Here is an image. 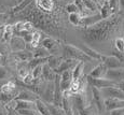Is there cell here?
Instances as JSON below:
<instances>
[{"label":"cell","instance_id":"ac0fdd59","mask_svg":"<svg viewBox=\"0 0 124 115\" xmlns=\"http://www.w3.org/2000/svg\"><path fill=\"white\" fill-rule=\"evenodd\" d=\"M36 3L40 9L43 11L51 12L54 8V1L53 0H36Z\"/></svg>","mask_w":124,"mask_h":115},{"label":"cell","instance_id":"44dd1931","mask_svg":"<svg viewBox=\"0 0 124 115\" xmlns=\"http://www.w3.org/2000/svg\"><path fill=\"white\" fill-rule=\"evenodd\" d=\"M15 83L13 81H9L6 84H3L1 87V93L3 95H13L14 90H15Z\"/></svg>","mask_w":124,"mask_h":115},{"label":"cell","instance_id":"4fadbf2b","mask_svg":"<svg viewBox=\"0 0 124 115\" xmlns=\"http://www.w3.org/2000/svg\"><path fill=\"white\" fill-rule=\"evenodd\" d=\"M42 76L44 80L50 81V82H54L57 76V74L55 73V71L51 68L47 64H44L42 67Z\"/></svg>","mask_w":124,"mask_h":115},{"label":"cell","instance_id":"7c38bea8","mask_svg":"<svg viewBox=\"0 0 124 115\" xmlns=\"http://www.w3.org/2000/svg\"><path fill=\"white\" fill-rule=\"evenodd\" d=\"M14 56H15V58L17 59L20 63H29L31 59H34V54H32L31 52L27 51V50L15 52Z\"/></svg>","mask_w":124,"mask_h":115},{"label":"cell","instance_id":"60d3db41","mask_svg":"<svg viewBox=\"0 0 124 115\" xmlns=\"http://www.w3.org/2000/svg\"><path fill=\"white\" fill-rule=\"evenodd\" d=\"M8 115H22V114H20L17 111H15V110H14V111L9 112V114H8Z\"/></svg>","mask_w":124,"mask_h":115},{"label":"cell","instance_id":"7a4b0ae2","mask_svg":"<svg viewBox=\"0 0 124 115\" xmlns=\"http://www.w3.org/2000/svg\"><path fill=\"white\" fill-rule=\"evenodd\" d=\"M90 87H91V92H92L93 102H94L95 107H96L97 112L101 113V112L106 111V109H105V97L101 94V90L94 87V86H90Z\"/></svg>","mask_w":124,"mask_h":115},{"label":"cell","instance_id":"7bdbcfd3","mask_svg":"<svg viewBox=\"0 0 124 115\" xmlns=\"http://www.w3.org/2000/svg\"><path fill=\"white\" fill-rule=\"evenodd\" d=\"M123 39H124V37H123Z\"/></svg>","mask_w":124,"mask_h":115},{"label":"cell","instance_id":"5b68a950","mask_svg":"<svg viewBox=\"0 0 124 115\" xmlns=\"http://www.w3.org/2000/svg\"><path fill=\"white\" fill-rule=\"evenodd\" d=\"M79 63V60H76V59H71V58H66L64 57L63 61L61 63V65L58 66V68L56 69L55 73L56 74H62L65 71H69V70H73V68L76 67V65Z\"/></svg>","mask_w":124,"mask_h":115},{"label":"cell","instance_id":"3957f363","mask_svg":"<svg viewBox=\"0 0 124 115\" xmlns=\"http://www.w3.org/2000/svg\"><path fill=\"white\" fill-rule=\"evenodd\" d=\"M87 82H89L90 86H94V87L98 88V89H104V88L107 87H112V86H116L118 84L113 81H110L106 78H102V79H92L87 76Z\"/></svg>","mask_w":124,"mask_h":115},{"label":"cell","instance_id":"83f0119b","mask_svg":"<svg viewBox=\"0 0 124 115\" xmlns=\"http://www.w3.org/2000/svg\"><path fill=\"white\" fill-rule=\"evenodd\" d=\"M114 46H116V50L118 52L124 54V39L123 38H116V41H114Z\"/></svg>","mask_w":124,"mask_h":115},{"label":"cell","instance_id":"7402d4cb","mask_svg":"<svg viewBox=\"0 0 124 115\" xmlns=\"http://www.w3.org/2000/svg\"><path fill=\"white\" fill-rule=\"evenodd\" d=\"M56 41L51 38H45V39L42 41V45L45 50H47L49 52H54L57 47V44H56Z\"/></svg>","mask_w":124,"mask_h":115},{"label":"cell","instance_id":"ba28073f","mask_svg":"<svg viewBox=\"0 0 124 115\" xmlns=\"http://www.w3.org/2000/svg\"><path fill=\"white\" fill-rule=\"evenodd\" d=\"M101 63H104L105 65H106V67L108 69H120V68H124V64L118 58V57L113 56V55H111V56H105L104 60H102Z\"/></svg>","mask_w":124,"mask_h":115},{"label":"cell","instance_id":"ffe728a7","mask_svg":"<svg viewBox=\"0 0 124 115\" xmlns=\"http://www.w3.org/2000/svg\"><path fill=\"white\" fill-rule=\"evenodd\" d=\"M83 3H84L85 9L90 10L93 13H97V11L101 10V7H99L98 2L94 1V0H82Z\"/></svg>","mask_w":124,"mask_h":115},{"label":"cell","instance_id":"ab89813d","mask_svg":"<svg viewBox=\"0 0 124 115\" xmlns=\"http://www.w3.org/2000/svg\"><path fill=\"white\" fill-rule=\"evenodd\" d=\"M8 114H9V112L7 110H3L0 108V115H8Z\"/></svg>","mask_w":124,"mask_h":115},{"label":"cell","instance_id":"836d02e7","mask_svg":"<svg viewBox=\"0 0 124 115\" xmlns=\"http://www.w3.org/2000/svg\"><path fill=\"white\" fill-rule=\"evenodd\" d=\"M32 28H34V27H32V24L29 23V22H27V23H24V25H23V31H25V32H31L32 31Z\"/></svg>","mask_w":124,"mask_h":115},{"label":"cell","instance_id":"d6a6232c","mask_svg":"<svg viewBox=\"0 0 124 115\" xmlns=\"http://www.w3.org/2000/svg\"><path fill=\"white\" fill-rule=\"evenodd\" d=\"M79 115H95V113L93 112V107L92 104H90L89 107L84 108L83 110H81L79 112Z\"/></svg>","mask_w":124,"mask_h":115},{"label":"cell","instance_id":"f546056e","mask_svg":"<svg viewBox=\"0 0 124 115\" xmlns=\"http://www.w3.org/2000/svg\"><path fill=\"white\" fill-rule=\"evenodd\" d=\"M40 40H41V36H40L39 32H35L32 33V40H31V46L36 49V47H38V45H39V42Z\"/></svg>","mask_w":124,"mask_h":115},{"label":"cell","instance_id":"74e56055","mask_svg":"<svg viewBox=\"0 0 124 115\" xmlns=\"http://www.w3.org/2000/svg\"><path fill=\"white\" fill-rule=\"evenodd\" d=\"M7 76V70L3 67H0V80H3Z\"/></svg>","mask_w":124,"mask_h":115},{"label":"cell","instance_id":"f35d334b","mask_svg":"<svg viewBox=\"0 0 124 115\" xmlns=\"http://www.w3.org/2000/svg\"><path fill=\"white\" fill-rule=\"evenodd\" d=\"M116 86H118V87L120 88V89L122 90V92H124V81H123V82L118 83V85H116Z\"/></svg>","mask_w":124,"mask_h":115},{"label":"cell","instance_id":"484cf974","mask_svg":"<svg viewBox=\"0 0 124 115\" xmlns=\"http://www.w3.org/2000/svg\"><path fill=\"white\" fill-rule=\"evenodd\" d=\"M17 72H18V75H20V78L22 79V80H24V79H25L26 76H27L28 74L30 73L29 72V67H28V65H27V66H24V63H23L22 66L18 67Z\"/></svg>","mask_w":124,"mask_h":115},{"label":"cell","instance_id":"6da1fadb","mask_svg":"<svg viewBox=\"0 0 124 115\" xmlns=\"http://www.w3.org/2000/svg\"><path fill=\"white\" fill-rule=\"evenodd\" d=\"M63 53H64V57H66V58L76 59V60H79V61H92L93 60L80 47H76V46H72V45H64Z\"/></svg>","mask_w":124,"mask_h":115},{"label":"cell","instance_id":"8992f818","mask_svg":"<svg viewBox=\"0 0 124 115\" xmlns=\"http://www.w3.org/2000/svg\"><path fill=\"white\" fill-rule=\"evenodd\" d=\"M106 79L110 81H113L116 84L123 82L124 81V68H120V69H108L106 73Z\"/></svg>","mask_w":124,"mask_h":115},{"label":"cell","instance_id":"d590c367","mask_svg":"<svg viewBox=\"0 0 124 115\" xmlns=\"http://www.w3.org/2000/svg\"><path fill=\"white\" fill-rule=\"evenodd\" d=\"M30 2V0H25V2H23V3H21L18 7H16V8H14V12H17V11H21L22 9H24L26 6H27L28 3Z\"/></svg>","mask_w":124,"mask_h":115},{"label":"cell","instance_id":"cb8c5ba5","mask_svg":"<svg viewBox=\"0 0 124 115\" xmlns=\"http://www.w3.org/2000/svg\"><path fill=\"white\" fill-rule=\"evenodd\" d=\"M68 20L70 22L71 25L79 26L81 24V21H82V16H81L80 13H71V14H69Z\"/></svg>","mask_w":124,"mask_h":115},{"label":"cell","instance_id":"8d00e7d4","mask_svg":"<svg viewBox=\"0 0 124 115\" xmlns=\"http://www.w3.org/2000/svg\"><path fill=\"white\" fill-rule=\"evenodd\" d=\"M108 115H124V108L118 109V110H113V111L109 112Z\"/></svg>","mask_w":124,"mask_h":115},{"label":"cell","instance_id":"4316f807","mask_svg":"<svg viewBox=\"0 0 124 115\" xmlns=\"http://www.w3.org/2000/svg\"><path fill=\"white\" fill-rule=\"evenodd\" d=\"M13 32H14V29H13V26L11 25H8L6 27V29H4L3 31V39L6 40V41H9V40L12 39V36H13Z\"/></svg>","mask_w":124,"mask_h":115},{"label":"cell","instance_id":"d4e9b609","mask_svg":"<svg viewBox=\"0 0 124 115\" xmlns=\"http://www.w3.org/2000/svg\"><path fill=\"white\" fill-rule=\"evenodd\" d=\"M47 107L50 109L51 115H66L65 111L63 110L62 107H57V105H54L53 103H51V104L47 103Z\"/></svg>","mask_w":124,"mask_h":115},{"label":"cell","instance_id":"5bb4252c","mask_svg":"<svg viewBox=\"0 0 124 115\" xmlns=\"http://www.w3.org/2000/svg\"><path fill=\"white\" fill-rule=\"evenodd\" d=\"M35 105H36V111L40 115H51L47 103H45L43 100H41L40 98L35 101Z\"/></svg>","mask_w":124,"mask_h":115},{"label":"cell","instance_id":"4dcf8cb0","mask_svg":"<svg viewBox=\"0 0 124 115\" xmlns=\"http://www.w3.org/2000/svg\"><path fill=\"white\" fill-rule=\"evenodd\" d=\"M42 67L43 66H38L36 67L34 70H31V75L34 78V80H38L42 74Z\"/></svg>","mask_w":124,"mask_h":115},{"label":"cell","instance_id":"d6986e66","mask_svg":"<svg viewBox=\"0 0 124 115\" xmlns=\"http://www.w3.org/2000/svg\"><path fill=\"white\" fill-rule=\"evenodd\" d=\"M62 108H63V110L65 111L66 115H75L73 114L75 110H73V105H72V102H71L70 98H63Z\"/></svg>","mask_w":124,"mask_h":115},{"label":"cell","instance_id":"52a82bcc","mask_svg":"<svg viewBox=\"0 0 124 115\" xmlns=\"http://www.w3.org/2000/svg\"><path fill=\"white\" fill-rule=\"evenodd\" d=\"M124 108V100L116 99V98H105V109L106 111L111 112L113 110Z\"/></svg>","mask_w":124,"mask_h":115},{"label":"cell","instance_id":"277c9868","mask_svg":"<svg viewBox=\"0 0 124 115\" xmlns=\"http://www.w3.org/2000/svg\"><path fill=\"white\" fill-rule=\"evenodd\" d=\"M101 90V94L105 98H116V99L124 100V92L120 89L118 86H112V87H107Z\"/></svg>","mask_w":124,"mask_h":115},{"label":"cell","instance_id":"f1b7e54d","mask_svg":"<svg viewBox=\"0 0 124 115\" xmlns=\"http://www.w3.org/2000/svg\"><path fill=\"white\" fill-rule=\"evenodd\" d=\"M49 51L45 50L43 47V50H37L35 53H34V58H42V57H49L51 55H49Z\"/></svg>","mask_w":124,"mask_h":115},{"label":"cell","instance_id":"e0dca14e","mask_svg":"<svg viewBox=\"0 0 124 115\" xmlns=\"http://www.w3.org/2000/svg\"><path fill=\"white\" fill-rule=\"evenodd\" d=\"M84 70V61H79L72 70V81H78L82 78Z\"/></svg>","mask_w":124,"mask_h":115},{"label":"cell","instance_id":"9c48e42d","mask_svg":"<svg viewBox=\"0 0 124 115\" xmlns=\"http://www.w3.org/2000/svg\"><path fill=\"white\" fill-rule=\"evenodd\" d=\"M71 83H72V70L65 71L61 74V89L62 92H66L69 89Z\"/></svg>","mask_w":124,"mask_h":115},{"label":"cell","instance_id":"b9f144b4","mask_svg":"<svg viewBox=\"0 0 124 115\" xmlns=\"http://www.w3.org/2000/svg\"><path fill=\"white\" fill-rule=\"evenodd\" d=\"M99 1H101V3H106V2L110 1V0H99Z\"/></svg>","mask_w":124,"mask_h":115},{"label":"cell","instance_id":"603a6c76","mask_svg":"<svg viewBox=\"0 0 124 115\" xmlns=\"http://www.w3.org/2000/svg\"><path fill=\"white\" fill-rule=\"evenodd\" d=\"M64 58L62 57H57V56H54V55H51L49 57V60H47V65L51 67L53 70H56L58 68V66L61 65V63L63 61Z\"/></svg>","mask_w":124,"mask_h":115},{"label":"cell","instance_id":"2e32d148","mask_svg":"<svg viewBox=\"0 0 124 115\" xmlns=\"http://www.w3.org/2000/svg\"><path fill=\"white\" fill-rule=\"evenodd\" d=\"M25 40L21 37H13L11 39V47L13 51L18 52L25 50Z\"/></svg>","mask_w":124,"mask_h":115},{"label":"cell","instance_id":"30bf717a","mask_svg":"<svg viewBox=\"0 0 124 115\" xmlns=\"http://www.w3.org/2000/svg\"><path fill=\"white\" fill-rule=\"evenodd\" d=\"M107 71H108V68L106 67V65L104 63H101L91 71L87 76H89V78H92V79H102L106 76Z\"/></svg>","mask_w":124,"mask_h":115},{"label":"cell","instance_id":"e575fe53","mask_svg":"<svg viewBox=\"0 0 124 115\" xmlns=\"http://www.w3.org/2000/svg\"><path fill=\"white\" fill-rule=\"evenodd\" d=\"M75 3H76V6L78 7V9H79V12H80V13H82V12L85 10L84 3H83L82 0H75Z\"/></svg>","mask_w":124,"mask_h":115},{"label":"cell","instance_id":"9a60e30c","mask_svg":"<svg viewBox=\"0 0 124 115\" xmlns=\"http://www.w3.org/2000/svg\"><path fill=\"white\" fill-rule=\"evenodd\" d=\"M80 49L82 50V51L84 52L89 57H91L92 59H95V60H101V61L104 60L105 56L104 55H101V53H98L97 51H95V50L91 49V47H89V46H85V45L84 46H81Z\"/></svg>","mask_w":124,"mask_h":115},{"label":"cell","instance_id":"8fae6325","mask_svg":"<svg viewBox=\"0 0 124 115\" xmlns=\"http://www.w3.org/2000/svg\"><path fill=\"white\" fill-rule=\"evenodd\" d=\"M38 98L37 94H35L34 92H30V90H24L21 92L20 94H17V96L15 97L14 100H22V101H30V102H35Z\"/></svg>","mask_w":124,"mask_h":115},{"label":"cell","instance_id":"1f68e13d","mask_svg":"<svg viewBox=\"0 0 124 115\" xmlns=\"http://www.w3.org/2000/svg\"><path fill=\"white\" fill-rule=\"evenodd\" d=\"M66 11H67L69 14H71V13H79V9H78V7L76 6L75 2H73V3L67 4V6H66Z\"/></svg>","mask_w":124,"mask_h":115}]
</instances>
